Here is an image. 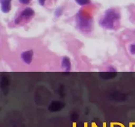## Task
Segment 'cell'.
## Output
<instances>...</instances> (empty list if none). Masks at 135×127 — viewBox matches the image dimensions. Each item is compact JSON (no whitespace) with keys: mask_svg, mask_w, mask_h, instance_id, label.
<instances>
[{"mask_svg":"<svg viewBox=\"0 0 135 127\" xmlns=\"http://www.w3.org/2000/svg\"><path fill=\"white\" fill-rule=\"evenodd\" d=\"M121 19L120 13L114 8L108 9L104 12L99 21V25L107 30H114Z\"/></svg>","mask_w":135,"mask_h":127,"instance_id":"1","label":"cell"},{"mask_svg":"<svg viewBox=\"0 0 135 127\" xmlns=\"http://www.w3.org/2000/svg\"><path fill=\"white\" fill-rule=\"evenodd\" d=\"M78 27L83 32H89L92 29V18L86 12L80 10L76 16Z\"/></svg>","mask_w":135,"mask_h":127,"instance_id":"2","label":"cell"},{"mask_svg":"<svg viewBox=\"0 0 135 127\" xmlns=\"http://www.w3.org/2000/svg\"><path fill=\"white\" fill-rule=\"evenodd\" d=\"M35 14L34 9L30 7L25 8L18 16L15 18L14 23L15 25H19L23 21H30L31 18L34 17Z\"/></svg>","mask_w":135,"mask_h":127,"instance_id":"3","label":"cell"},{"mask_svg":"<svg viewBox=\"0 0 135 127\" xmlns=\"http://www.w3.org/2000/svg\"><path fill=\"white\" fill-rule=\"evenodd\" d=\"M33 55H34V52L32 50H27V51H23L21 54V58L24 63H26V65H30L32 61Z\"/></svg>","mask_w":135,"mask_h":127,"instance_id":"4","label":"cell"},{"mask_svg":"<svg viewBox=\"0 0 135 127\" xmlns=\"http://www.w3.org/2000/svg\"><path fill=\"white\" fill-rule=\"evenodd\" d=\"M12 0H0L1 11L3 13H8L11 9Z\"/></svg>","mask_w":135,"mask_h":127,"instance_id":"5","label":"cell"},{"mask_svg":"<svg viewBox=\"0 0 135 127\" xmlns=\"http://www.w3.org/2000/svg\"><path fill=\"white\" fill-rule=\"evenodd\" d=\"M61 68L66 72H69L71 71V62L69 58L67 57H63L61 59Z\"/></svg>","mask_w":135,"mask_h":127,"instance_id":"6","label":"cell"},{"mask_svg":"<svg viewBox=\"0 0 135 127\" xmlns=\"http://www.w3.org/2000/svg\"><path fill=\"white\" fill-rule=\"evenodd\" d=\"M75 1H76V3L81 6H84V5H86L90 3V0H75Z\"/></svg>","mask_w":135,"mask_h":127,"instance_id":"7","label":"cell"},{"mask_svg":"<svg viewBox=\"0 0 135 127\" xmlns=\"http://www.w3.org/2000/svg\"><path fill=\"white\" fill-rule=\"evenodd\" d=\"M63 12V9L62 7H58L55 9V13H54V14L56 17H59L62 15Z\"/></svg>","mask_w":135,"mask_h":127,"instance_id":"8","label":"cell"},{"mask_svg":"<svg viewBox=\"0 0 135 127\" xmlns=\"http://www.w3.org/2000/svg\"><path fill=\"white\" fill-rule=\"evenodd\" d=\"M130 52L131 53L133 54V55H134L135 54V43H133L130 46Z\"/></svg>","mask_w":135,"mask_h":127,"instance_id":"9","label":"cell"},{"mask_svg":"<svg viewBox=\"0 0 135 127\" xmlns=\"http://www.w3.org/2000/svg\"><path fill=\"white\" fill-rule=\"evenodd\" d=\"M31 1V0H18V2L22 5H28Z\"/></svg>","mask_w":135,"mask_h":127,"instance_id":"10","label":"cell"},{"mask_svg":"<svg viewBox=\"0 0 135 127\" xmlns=\"http://www.w3.org/2000/svg\"><path fill=\"white\" fill-rule=\"evenodd\" d=\"M109 72H116L117 70H116L113 67H112V66H111V67H109Z\"/></svg>","mask_w":135,"mask_h":127,"instance_id":"11","label":"cell"},{"mask_svg":"<svg viewBox=\"0 0 135 127\" xmlns=\"http://www.w3.org/2000/svg\"><path fill=\"white\" fill-rule=\"evenodd\" d=\"M46 0H38V2H39L40 5L44 6L45 5V3H46Z\"/></svg>","mask_w":135,"mask_h":127,"instance_id":"12","label":"cell"}]
</instances>
